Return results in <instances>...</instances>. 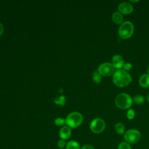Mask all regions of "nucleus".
Wrapping results in <instances>:
<instances>
[{
  "label": "nucleus",
  "instance_id": "1",
  "mask_svg": "<svg viewBox=\"0 0 149 149\" xmlns=\"http://www.w3.org/2000/svg\"><path fill=\"white\" fill-rule=\"evenodd\" d=\"M112 80L117 87H124L131 83L132 77L127 72L123 69H119L115 71L112 75Z\"/></svg>",
  "mask_w": 149,
  "mask_h": 149
},
{
  "label": "nucleus",
  "instance_id": "2",
  "mask_svg": "<svg viewBox=\"0 0 149 149\" xmlns=\"http://www.w3.org/2000/svg\"><path fill=\"white\" fill-rule=\"evenodd\" d=\"M115 102L118 108L121 109H126L132 105L133 98L129 94L122 93L116 97Z\"/></svg>",
  "mask_w": 149,
  "mask_h": 149
},
{
  "label": "nucleus",
  "instance_id": "3",
  "mask_svg": "<svg viewBox=\"0 0 149 149\" xmlns=\"http://www.w3.org/2000/svg\"><path fill=\"white\" fill-rule=\"evenodd\" d=\"M82 115L78 112H72L68 115L65 119L66 123L70 128H75L79 126L83 122Z\"/></svg>",
  "mask_w": 149,
  "mask_h": 149
},
{
  "label": "nucleus",
  "instance_id": "4",
  "mask_svg": "<svg viewBox=\"0 0 149 149\" xmlns=\"http://www.w3.org/2000/svg\"><path fill=\"white\" fill-rule=\"evenodd\" d=\"M134 32V26L132 22L126 21L123 22L119 26L118 34L120 38L127 39L130 38Z\"/></svg>",
  "mask_w": 149,
  "mask_h": 149
},
{
  "label": "nucleus",
  "instance_id": "5",
  "mask_svg": "<svg viewBox=\"0 0 149 149\" xmlns=\"http://www.w3.org/2000/svg\"><path fill=\"white\" fill-rule=\"evenodd\" d=\"M141 139L140 132L136 129H129L124 134V139L129 144L137 143Z\"/></svg>",
  "mask_w": 149,
  "mask_h": 149
},
{
  "label": "nucleus",
  "instance_id": "6",
  "mask_svg": "<svg viewBox=\"0 0 149 149\" xmlns=\"http://www.w3.org/2000/svg\"><path fill=\"white\" fill-rule=\"evenodd\" d=\"M105 127V123L102 119L95 118L93 119L90 124V130L94 133L98 134L104 131Z\"/></svg>",
  "mask_w": 149,
  "mask_h": 149
},
{
  "label": "nucleus",
  "instance_id": "7",
  "mask_svg": "<svg viewBox=\"0 0 149 149\" xmlns=\"http://www.w3.org/2000/svg\"><path fill=\"white\" fill-rule=\"evenodd\" d=\"M97 71L105 77H108L113 75L115 71V68L112 65L108 62H105L100 64L98 68Z\"/></svg>",
  "mask_w": 149,
  "mask_h": 149
},
{
  "label": "nucleus",
  "instance_id": "8",
  "mask_svg": "<svg viewBox=\"0 0 149 149\" xmlns=\"http://www.w3.org/2000/svg\"><path fill=\"white\" fill-rule=\"evenodd\" d=\"M118 10L121 14L128 15L133 12V7L129 2H123L119 5Z\"/></svg>",
  "mask_w": 149,
  "mask_h": 149
},
{
  "label": "nucleus",
  "instance_id": "9",
  "mask_svg": "<svg viewBox=\"0 0 149 149\" xmlns=\"http://www.w3.org/2000/svg\"><path fill=\"white\" fill-rule=\"evenodd\" d=\"M111 64L115 69H121L125 64L123 58L120 55H115L112 58Z\"/></svg>",
  "mask_w": 149,
  "mask_h": 149
},
{
  "label": "nucleus",
  "instance_id": "10",
  "mask_svg": "<svg viewBox=\"0 0 149 149\" xmlns=\"http://www.w3.org/2000/svg\"><path fill=\"white\" fill-rule=\"evenodd\" d=\"M72 134L70 127L68 126H62L59 132V136L61 139L66 140L70 138Z\"/></svg>",
  "mask_w": 149,
  "mask_h": 149
},
{
  "label": "nucleus",
  "instance_id": "11",
  "mask_svg": "<svg viewBox=\"0 0 149 149\" xmlns=\"http://www.w3.org/2000/svg\"><path fill=\"white\" fill-rule=\"evenodd\" d=\"M139 83L141 87L148 88L149 87V74H143L139 80Z\"/></svg>",
  "mask_w": 149,
  "mask_h": 149
},
{
  "label": "nucleus",
  "instance_id": "12",
  "mask_svg": "<svg viewBox=\"0 0 149 149\" xmlns=\"http://www.w3.org/2000/svg\"><path fill=\"white\" fill-rule=\"evenodd\" d=\"M112 19L113 22L116 24H121L123 23L122 15L118 11L115 12L112 15Z\"/></svg>",
  "mask_w": 149,
  "mask_h": 149
},
{
  "label": "nucleus",
  "instance_id": "13",
  "mask_svg": "<svg viewBox=\"0 0 149 149\" xmlns=\"http://www.w3.org/2000/svg\"><path fill=\"white\" fill-rule=\"evenodd\" d=\"M66 149H81L78 142L74 140H70L66 143Z\"/></svg>",
  "mask_w": 149,
  "mask_h": 149
},
{
  "label": "nucleus",
  "instance_id": "14",
  "mask_svg": "<svg viewBox=\"0 0 149 149\" xmlns=\"http://www.w3.org/2000/svg\"><path fill=\"white\" fill-rule=\"evenodd\" d=\"M115 130L117 134L121 135V134H125V127L123 123L119 122L115 125Z\"/></svg>",
  "mask_w": 149,
  "mask_h": 149
},
{
  "label": "nucleus",
  "instance_id": "15",
  "mask_svg": "<svg viewBox=\"0 0 149 149\" xmlns=\"http://www.w3.org/2000/svg\"><path fill=\"white\" fill-rule=\"evenodd\" d=\"M144 101H145L144 97L143 95L140 94L136 95L133 98V102H134L135 104L137 105L143 104L144 102Z\"/></svg>",
  "mask_w": 149,
  "mask_h": 149
},
{
  "label": "nucleus",
  "instance_id": "16",
  "mask_svg": "<svg viewBox=\"0 0 149 149\" xmlns=\"http://www.w3.org/2000/svg\"><path fill=\"white\" fill-rule=\"evenodd\" d=\"M93 80L95 83H100L102 80V76L101 74L97 71H94L92 75Z\"/></svg>",
  "mask_w": 149,
  "mask_h": 149
},
{
  "label": "nucleus",
  "instance_id": "17",
  "mask_svg": "<svg viewBox=\"0 0 149 149\" xmlns=\"http://www.w3.org/2000/svg\"><path fill=\"white\" fill-rule=\"evenodd\" d=\"M65 102H66V98L64 95H61V96L57 97L54 99V102L56 104H58L59 105H63L65 104Z\"/></svg>",
  "mask_w": 149,
  "mask_h": 149
},
{
  "label": "nucleus",
  "instance_id": "18",
  "mask_svg": "<svg viewBox=\"0 0 149 149\" xmlns=\"http://www.w3.org/2000/svg\"><path fill=\"white\" fill-rule=\"evenodd\" d=\"M117 149H132L130 144L126 141H123L119 143Z\"/></svg>",
  "mask_w": 149,
  "mask_h": 149
},
{
  "label": "nucleus",
  "instance_id": "19",
  "mask_svg": "<svg viewBox=\"0 0 149 149\" xmlns=\"http://www.w3.org/2000/svg\"><path fill=\"white\" fill-rule=\"evenodd\" d=\"M54 123L56 126H62L66 123L65 119L62 118H57L55 119Z\"/></svg>",
  "mask_w": 149,
  "mask_h": 149
},
{
  "label": "nucleus",
  "instance_id": "20",
  "mask_svg": "<svg viewBox=\"0 0 149 149\" xmlns=\"http://www.w3.org/2000/svg\"><path fill=\"white\" fill-rule=\"evenodd\" d=\"M126 116L128 119L132 120L135 116V112L133 109H129L126 113Z\"/></svg>",
  "mask_w": 149,
  "mask_h": 149
},
{
  "label": "nucleus",
  "instance_id": "21",
  "mask_svg": "<svg viewBox=\"0 0 149 149\" xmlns=\"http://www.w3.org/2000/svg\"><path fill=\"white\" fill-rule=\"evenodd\" d=\"M57 145H58V148L62 149V148H65V147H66V142H65V140L60 139L59 140H58V143H57Z\"/></svg>",
  "mask_w": 149,
  "mask_h": 149
},
{
  "label": "nucleus",
  "instance_id": "22",
  "mask_svg": "<svg viewBox=\"0 0 149 149\" xmlns=\"http://www.w3.org/2000/svg\"><path fill=\"white\" fill-rule=\"evenodd\" d=\"M123 69L126 72L132 69V65L130 63H126L123 66Z\"/></svg>",
  "mask_w": 149,
  "mask_h": 149
},
{
  "label": "nucleus",
  "instance_id": "23",
  "mask_svg": "<svg viewBox=\"0 0 149 149\" xmlns=\"http://www.w3.org/2000/svg\"><path fill=\"white\" fill-rule=\"evenodd\" d=\"M81 149H94V148L90 144H85L81 147Z\"/></svg>",
  "mask_w": 149,
  "mask_h": 149
},
{
  "label": "nucleus",
  "instance_id": "24",
  "mask_svg": "<svg viewBox=\"0 0 149 149\" xmlns=\"http://www.w3.org/2000/svg\"><path fill=\"white\" fill-rule=\"evenodd\" d=\"M3 27L2 24L0 22V36L3 33Z\"/></svg>",
  "mask_w": 149,
  "mask_h": 149
},
{
  "label": "nucleus",
  "instance_id": "25",
  "mask_svg": "<svg viewBox=\"0 0 149 149\" xmlns=\"http://www.w3.org/2000/svg\"><path fill=\"white\" fill-rule=\"evenodd\" d=\"M130 2H133V3H134V2H139V1H132V0H130L129 1Z\"/></svg>",
  "mask_w": 149,
  "mask_h": 149
},
{
  "label": "nucleus",
  "instance_id": "26",
  "mask_svg": "<svg viewBox=\"0 0 149 149\" xmlns=\"http://www.w3.org/2000/svg\"><path fill=\"white\" fill-rule=\"evenodd\" d=\"M146 98H147V101L148 102H149V94L147 95V97H146Z\"/></svg>",
  "mask_w": 149,
  "mask_h": 149
},
{
  "label": "nucleus",
  "instance_id": "27",
  "mask_svg": "<svg viewBox=\"0 0 149 149\" xmlns=\"http://www.w3.org/2000/svg\"><path fill=\"white\" fill-rule=\"evenodd\" d=\"M147 74H149V66H148V68H147Z\"/></svg>",
  "mask_w": 149,
  "mask_h": 149
}]
</instances>
